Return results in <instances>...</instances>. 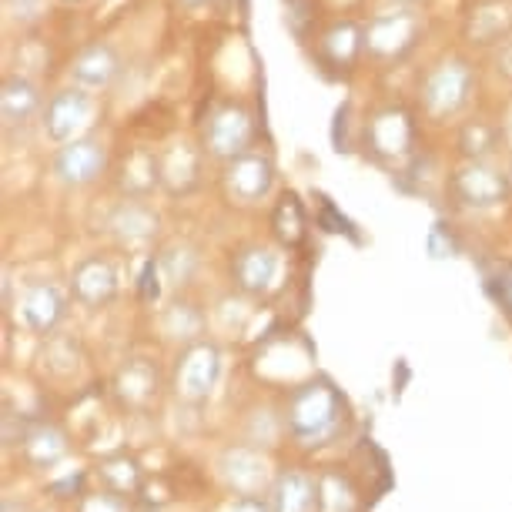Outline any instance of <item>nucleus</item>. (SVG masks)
<instances>
[{"label":"nucleus","mask_w":512,"mask_h":512,"mask_svg":"<svg viewBox=\"0 0 512 512\" xmlns=\"http://www.w3.org/2000/svg\"><path fill=\"white\" fill-rule=\"evenodd\" d=\"M476 88V64L462 54H442L419 81V111L436 124L456 121L469 111Z\"/></svg>","instance_id":"f257e3e1"},{"label":"nucleus","mask_w":512,"mask_h":512,"mask_svg":"<svg viewBox=\"0 0 512 512\" xmlns=\"http://www.w3.org/2000/svg\"><path fill=\"white\" fill-rule=\"evenodd\" d=\"M362 148L365 154L385 171H402L405 164L419 151V121L415 114L399 101L379 104L369 111L362 128Z\"/></svg>","instance_id":"f03ea898"},{"label":"nucleus","mask_w":512,"mask_h":512,"mask_svg":"<svg viewBox=\"0 0 512 512\" xmlns=\"http://www.w3.org/2000/svg\"><path fill=\"white\" fill-rule=\"evenodd\" d=\"M425 37L419 7H385L365 21V61L375 67H399L415 54Z\"/></svg>","instance_id":"7ed1b4c3"},{"label":"nucleus","mask_w":512,"mask_h":512,"mask_svg":"<svg viewBox=\"0 0 512 512\" xmlns=\"http://www.w3.org/2000/svg\"><path fill=\"white\" fill-rule=\"evenodd\" d=\"M255 141H258V121L255 111L245 101L235 98L215 101L208 108L205 121H201V148H205L208 158H215L221 164L251 151Z\"/></svg>","instance_id":"20e7f679"},{"label":"nucleus","mask_w":512,"mask_h":512,"mask_svg":"<svg viewBox=\"0 0 512 512\" xmlns=\"http://www.w3.org/2000/svg\"><path fill=\"white\" fill-rule=\"evenodd\" d=\"M449 198L466 211H492L512 198V175L489 161H462L449 175Z\"/></svg>","instance_id":"39448f33"},{"label":"nucleus","mask_w":512,"mask_h":512,"mask_svg":"<svg viewBox=\"0 0 512 512\" xmlns=\"http://www.w3.org/2000/svg\"><path fill=\"white\" fill-rule=\"evenodd\" d=\"M94 118H98V104H94V94L77 88V84H67V88L54 91L44 104L41 114V131L51 144H67L77 141L91 131Z\"/></svg>","instance_id":"423d86ee"},{"label":"nucleus","mask_w":512,"mask_h":512,"mask_svg":"<svg viewBox=\"0 0 512 512\" xmlns=\"http://www.w3.org/2000/svg\"><path fill=\"white\" fill-rule=\"evenodd\" d=\"M275 181H278V168L268 151L251 148L221 164V188H225L228 201H235V205L245 208L262 205V201L272 198Z\"/></svg>","instance_id":"0eeeda50"},{"label":"nucleus","mask_w":512,"mask_h":512,"mask_svg":"<svg viewBox=\"0 0 512 512\" xmlns=\"http://www.w3.org/2000/svg\"><path fill=\"white\" fill-rule=\"evenodd\" d=\"M365 61V21L335 17L315 37V64L328 77H352Z\"/></svg>","instance_id":"6e6552de"},{"label":"nucleus","mask_w":512,"mask_h":512,"mask_svg":"<svg viewBox=\"0 0 512 512\" xmlns=\"http://www.w3.org/2000/svg\"><path fill=\"white\" fill-rule=\"evenodd\" d=\"M111 168V148L94 134H84L77 141H67L54 151L51 171L64 188H91L108 175Z\"/></svg>","instance_id":"1a4fd4ad"},{"label":"nucleus","mask_w":512,"mask_h":512,"mask_svg":"<svg viewBox=\"0 0 512 512\" xmlns=\"http://www.w3.org/2000/svg\"><path fill=\"white\" fill-rule=\"evenodd\" d=\"M205 148L195 141L175 138L164 148H158V168H161V191L168 198H188L201 185V171H205Z\"/></svg>","instance_id":"9d476101"},{"label":"nucleus","mask_w":512,"mask_h":512,"mask_svg":"<svg viewBox=\"0 0 512 512\" xmlns=\"http://www.w3.org/2000/svg\"><path fill=\"white\" fill-rule=\"evenodd\" d=\"M121 67L124 64H121L118 47L108 41H94L74 54L71 67H67V77H71V84H77V88L101 94L121 77Z\"/></svg>","instance_id":"9b49d317"},{"label":"nucleus","mask_w":512,"mask_h":512,"mask_svg":"<svg viewBox=\"0 0 512 512\" xmlns=\"http://www.w3.org/2000/svg\"><path fill=\"white\" fill-rule=\"evenodd\" d=\"M462 37L479 51H496L512 37V0H479L462 21Z\"/></svg>","instance_id":"f8f14e48"},{"label":"nucleus","mask_w":512,"mask_h":512,"mask_svg":"<svg viewBox=\"0 0 512 512\" xmlns=\"http://www.w3.org/2000/svg\"><path fill=\"white\" fill-rule=\"evenodd\" d=\"M44 98L37 81L24 74H7L4 84H0V118H4L7 131H24L31 128L34 118L44 114Z\"/></svg>","instance_id":"ddd939ff"},{"label":"nucleus","mask_w":512,"mask_h":512,"mask_svg":"<svg viewBox=\"0 0 512 512\" xmlns=\"http://www.w3.org/2000/svg\"><path fill=\"white\" fill-rule=\"evenodd\" d=\"M114 188L121 191V198H151L154 191H161V168H158V151L154 148H131L118 164L114 175Z\"/></svg>","instance_id":"4468645a"},{"label":"nucleus","mask_w":512,"mask_h":512,"mask_svg":"<svg viewBox=\"0 0 512 512\" xmlns=\"http://www.w3.org/2000/svg\"><path fill=\"white\" fill-rule=\"evenodd\" d=\"M158 211L148 205V198H121L108 215V231L124 245H144L158 235Z\"/></svg>","instance_id":"2eb2a0df"},{"label":"nucleus","mask_w":512,"mask_h":512,"mask_svg":"<svg viewBox=\"0 0 512 512\" xmlns=\"http://www.w3.org/2000/svg\"><path fill=\"white\" fill-rule=\"evenodd\" d=\"M231 272H235V282L245 288V292L262 295L275 285V278H278V255L265 245H248L235 255Z\"/></svg>","instance_id":"dca6fc26"},{"label":"nucleus","mask_w":512,"mask_h":512,"mask_svg":"<svg viewBox=\"0 0 512 512\" xmlns=\"http://www.w3.org/2000/svg\"><path fill=\"white\" fill-rule=\"evenodd\" d=\"M74 295L84 305H108L118 295V272L104 258H84L74 268Z\"/></svg>","instance_id":"f3484780"},{"label":"nucleus","mask_w":512,"mask_h":512,"mask_svg":"<svg viewBox=\"0 0 512 512\" xmlns=\"http://www.w3.org/2000/svg\"><path fill=\"white\" fill-rule=\"evenodd\" d=\"M17 312H21V322L27 328H34V332H51L64 315V295L57 292L54 285L37 282L21 295Z\"/></svg>","instance_id":"a211bd4d"},{"label":"nucleus","mask_w":512,"mask_h":512,"mask_svg":"<svg viewBox=\"0 0 512 512\" xmlns=\"http://www.w3.org/2000/svg\"><path fill=\"white\" fill-rule=\"evenodd\" d=\"M502 148V128L489 118H469L456 131V154L462 161H489Z\"/></svg>","instance_id":"6ab92c4d"},{"label":"nucleus","mask_w":512,"mask_h":512,"mask_svg":"<svg viewBox=\"0 0 512 512\" xmlns=\"http://www.w3.org/2000/svg\"><path fill=\"white\" fill-rule=\"evenodd\" d=\"M218 379V352L211 345H195L178 365V389L185 395H205Z\"/></svg>","instance_id":"aec40b11"},{"label":"nucleus","mask_w":512,"mask_h":512,"mask_svg":"<svg viewBox=\"0 0 512 512\" xmlns=\"http://www.w3.org/2000/svg\"><path fill=\"white\" fill-rule=\"evenodd\" d=\"M272 231L285 248H298L305 241L308 215H305L302 198H298L295 191H282V195H278L272 208Z\"/></svg>","instance_id":"412c9836"},{"label":"nucleus","mask_w":512,"mask_h":512,"mask_svg":"<svg viewBox=\"0 0 512 512\" xmlns=\"http://www.w3.org/2000/svg\"><path fill=\"white\" fill-rule=\"evenodd\" d=\"M492 71H496L499 81L512 84V37L506 44H499L496 51H492Z\"/></svg>","instance_id":"4be33fe9"},{"label":"nucleus","mask_w":512,"mask_h":512,"mask_svg":"<svg viewBox=\"0 0 512 512\" xmlns=\"http://www.w3.org/2000/svg\"><path fill=\"white\" fill-rule=\"evenodd\" d=\"M492 288H496L499 302L512 312V265H502V268H499V278L492 282Z\"/></svg>","instance_id":"5701e85b"},{"label":"nucleus","mask_w":512,"mask_h":512,"mask_svg":"<svg viewBox=\"0 0 512 512\" xmlns=\"http://www.w3.org/2000/svg\"><path fill=\"white\" fill-rule=\"evenodd\" d=\"M178 4L185 7V11H205V7H211L215 0H178Z\"/></svg>","instance_id":"b1692460"},{"label":"nucleus","mask_w":512,"mask_h":512,"mask_svg":"<svg viewBox=\"0 0 512 512\" xmlns=\"http://www.w3.org/2000/svg\"><path fill=\"white\" fill-rule=\"evenodd\" d=\"M389 7H415V0H389Z\"/></svg>","instance_id":"393cba45"},{"label":"nucleus","mask_w":512,"mask_h":512,"mask_svg":"<svg viewBox=\"0 0 512 512\" xmlns=\"http://www.w3.org/2000/svg\"><path fill=\"white\" fill-rule=\"evenodd\" d=\"M61 4H67V7H77V4H84V0H61Z\"/></svg>","instance_id":"a878e982"},{"label":"nucleus","mask_w":512,"mask_h":512,"mask_svg":"<svg viewBox=\"0 0 512 512\" xmlns=\"http://www.w3.org/2000/svg\"><path fill=\"white\" fill-rule=\"evenodd\" d=\"M509 175H512V171H509Z\"/></svg>","instance_id":"bb28decb"}]
</instances>
